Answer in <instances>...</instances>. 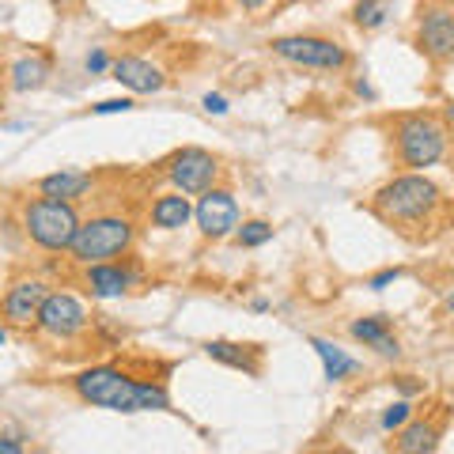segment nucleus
<instances>
[{
  "label": "nucleus",
  "instance_id": "obj_33",
  "mask_svg": "<svg viewBox=\"0 0 454 454\" xmlns=\"http://www.w3.org/2000/svg\"><path fill=\"white\" fill-rule=\"evenodd\" d=\"M447 310H450V315H454V292H450V300H447Z\"/></svg>",
  "mask_w": 454,
  "mask_h": 454
},
{
  "label": "nucleus",
  "instance_id": "obj_6",
  "mask_svg": "<svg viewBox=\"0 0 454 454\" xmlns=\"http://www.w3.org/2000/svg\"><path fill=\"white\" fill-rule=\"evenodd\" d=\"M269 50H273L280 61H292L303 68H322V73H337V68L348 65V50L322 35H280L269 42Z\"/></svg>",
  "mask_w": 454,
  "mask_h": 454
},
{
  "label": "nucleus",
  "instance_id": "obj_15",
  "mask_svg": "<svg viewBox=\"0 0 454 454\" xmlns=\"http://www.w3.org/2000/svg\"><path fill=\"white\" fill-rule=\"evenodd\" d=\"M205 356L216 360V364L235 367V372L258 375V356H262V348H258V345H235V340H208V345H205Z\"/></svg>",
  "mask_w": 454,
  "mask_h": 454
},
{
  "label": "nucleus",
  "instance_id": "obj_26",
  "mask_svg": "<svg viewBox=\"0 0 454 454\" xmlns=\"http://www.w3.org/2000/svg\"><path fill=\"white\" fill-rule=\"evenodd\" d=\"M397 277H402V269H382V273H375L372 280H367V288H372V292H382V288H390Z\"/></svg>",
  "mask_w": 454,
  "mask_h": 454
},
{
  "label": "nucleus",
  "instance_id": "obj_18",
  "mask_svg": "<svg viewBox=\"0 0 454 454\" xmlns=\"http://www.w3.org/2000/svg\"><path fill=\"white\" fill-rule=\"evenodd\" d=\"M46 80H50V57H42V53H27L12 65V91H20V95L38 91Z\"/></svg>",
  "mask_w": 454,
  "mask_h": 454
},
{
  "label": "nucleus",
  "instance_id": "obj_12",
  "mask_svg": "<svg viewBox=\"0 0 454 454\" xmlns=\"http://www.w3.org/2000/svg\"><path fill=\"white\" fill-rule=\"evenodd\" d=\"M110 76L133 95H155V91L167 88L163 68L145 61V57H118V61L110 65Z\"/></svg>",
  "mask_w": 454,
  "mask_h": 454
},
{
  "label": "nucleus",
  "instance_id": "obj_31",
  "mask_svg": "<svg viewBox=\"0 0 454 454\" xmlns=\"http://www.w3.org/2000/svg\"><path fill=\"white\" fill-rule=\"evenodd\" d=\"M250 310H258V315H262V310H269V300H254Z\"/></svg>",
  "mask_w": 454,
  "mask_h": 454
},
{
  "label": "nucleus",
  "instance_id": "obj_24",
  "mask_svg": "<svg viewBox=\"0 0 454 454\" xmlns=\"http://www.w3.org/2000/svg\"><path fill=\"white\" fill-rule=\"evenodd\" d=\"M110 57H106V50H91L88 57H83V68H88L91 76H98V73H110Z\"/></svg>",
  "mask_w": 454,
  "mask_h": 454
},
{
  "label": "nucleus",
  "instance_id": "obj_35",
  "mask_svg": "<svg viewBox=\"0 0 454 454\" xmlns=\"http://www.w3.org/2000/svg\"><path fill=\"white\" fill-rule=\"evenodd\" d=\"M53 4H73V0H53Z\"/></svg>",
  "mask_w": 454,
  "mask_h": 454
},
{
  "label": "nucleus",
  "instance_id": "obj_10",
  "mask_svg": "<svg viewBox=\"0 0 454 454\" xmlns=\"http://www.w3.org/2000/svg\"><path fill=\"white\" fill-rule=\"evenodd\" d=\"M46 295H50L46 280H16L4 300H0V315H4V322H12V325H35Z\"/></svg>",
  "mask_w": 454,
  "mask_h": 454
},
{
  "label": "nucleus",
  "instance_id": "obj_27",
  "mask_svg": "<svg viewBox=\"0 0 454 454\" xmlns=\"http://www.w3.org/2000/svg\"><path fill=\"white\" fill-rule=\"evenodd\" d=\"M201 106H205L208 114H216V118H223V114L231 110V106H227V98H223V95H212V91L201 98Z\"/></svg>",
  "mask_w": 454,
  "mask_h": 454
},
{
  "label": "nucleus",
  "instance_id": "obj_25",
  "mask_svg": "<svg viewBox=\"0 0 454 454\" xmlns=\"http://www.w3.org/2000/svg\"><path fill=\"white\" fill-rule=\"evenodd\" d=\"M91 110L95 114H129L133 110V98H125V95L121 98H103V103H95Z\"/></svg>",
  "mask_w": 454,
  "mask_h": 454
},
{
  "label": "nucleus",
  "instance_id": "obj_23",
  "mask_svg": "<svg viewBox=\"0 0 454 454\" xmlns=\"http://www.w3.org/2000/svg\"><path fill=\"white\" fill-rule=\"evenodd\" d=\"M409 417H413V405H409V402H394L387 413H382V432H402L409 424Z\"/></svg>",
  "mask_w": 454,
  "mask_h": 454
},
{
  "label": "nucleus",
  "instance_id": "obj_1",
  "mask_svg": "<svg viewBox=\"0 0 454 454\" xmlns=\"http://www.w3.org/2000/svg\"><path fill=\"white\" fill-rule=\"evenodd\" d=\"M73 390L95 409L110 413H163L170 409V394L160 382H137L121 367H88L73 379Z\"/></svg>",
  "mask_w": 454,
  "mask_h": 454
},
{
  "label": "nucleus",
  "instance_id": "obj_14",
  "mask_svg": "<svg viewBox=\"0 0 454 454\" xmlns=\"http://www.w3.org/2000/svg\"><path fill=\"white\" fill-rule=\"evenodd\" d=\"M95 186V178L88 175V170H73V167H61L53 170V175L38 178V193L42 197H53V201H80V197H88Z\"/></svg>",
  "mask_w": 454,
  "mask_h": 454
},
{
  "label": "nucleus",
  "instance_id": "obj_21",
  "mask_svg": "<svg viewBox=\"0 0 454 454\" xmlns=\"http://www.w3.org/2000/svg\"><path fill=\"white\" fill-rule=\"evenodd\" d=\"M394 16V0H356V8H352V23L360 27V31H379V27H387Z\"/></svg>",
  "mask_w": 454,
  "mask_h": 454
},
{
  "label": "nucleus",
  "instance_id": "obj_22",
  "mask_svg": "<svg viewBox=\"0 0 454 454\" xmlns=\"http://www.w3.org/2000/svg\"><path fill=\"white\" fill-rule=\"evenodd\" d=\"M235 235H239V247L254 250V247H265L269 239H273V223H265V220H247Z\"/></svg>",
  "mask_w": 454,
  "mask_h": 454
},
{
  "label": "nucleus",
  "instance_id": "obj_2",
  "mask_svg": "<svg viewBox=\"0 0 454 454\" xmlns=\"http://www.w3.org/2000/svg\"><path fill=\"white\" fill-rule=\"evenodd\" d=\"M375 212L379 220H387L397 231H409V227H424L432 220V212L443 205V193L432 178H424L420 170H405V175L390 178L387 186L375 193Z\"/></svg>",
  "mask_w": 454,
  "mask_h": 454
},
{
  "label": "nucleus",
  "instance_id": "obj_13",
  "mask_svg": "<svg viewBox=\"0 0 454 454\" xmlns=\"http://www.w3.org/2000/svg\"><path fill=\"white\" fill-rule=\"evenodd\" d=\"M83 284H88L95 300H121L137 284V273L121 262H91L88 273H83Z\"/></svg>",
  "mask_w": 454,
  "mask_h": 454
},
{
  "label": "nucleus",
  "instance_id": "obj_34",
  "mask_svg": "<svg viewBox=\"0 0 454 454\" xmlns=\"http://www.w3.org/2000/svg\"><path fill=\"white\" fill-rule=\"evenodd\" d=\"M447 118H450V121H454V103H450V110H447Z\"/></svg>",
  "mask_w": 454,
  "mask_h": 454
},
{
  "label": "nucleus",
  "instance_id": "obj_32",
  "mask_svg": "<svg viewBox=\"0 0 454 454\" xmlns=\"http://www.w3.org/2000/svg\"><path fill=\"white\" fill-rule=\"evenodd\" d=\"M4 340H8V330H4V325H0V348H4Z\"/></svg>",
  "mask_w": 454,
  "mask_h": 454
},
{
  "label": "nucleus",
  "instance_id": "obj_30",
  "mask_svg": "<svg viewBox=\"0 0 454 454\" xmlns=\"http://www.w3.org/2000/svg\"><path fill=\"white\" fill-rule=\"evenodd\" d=\"M356 95H364V98H375V91H372V88H367V83H364V80L356 83Z\"/></svg>",
  "mask_w": 454,
  "mask_h": 454
},
{
  "label": "nucleus",
  "instance_id": "obj_17",
  "mask_svg": "<svg viewBox=\"0 0 454 454\" xmlns=\"http://www.w3.org/2000/svg\"><path fill=\"white\" fill-rule=\"evenodd\" d=\"M348 333L356 337V340H364V345H372L379 356H397V352H402L397 337L390 333V322H387V318H379V315H372V318H356V322L348 325Z\"/></svg>",
  "mask_w": 454,
  "mask_h": 454
},
{
  "label": "nucleus",
  "instance_id": "obj_29",
  "mask_svg": "<svg viewBox=\"0 0 454 454\" xmlns=\"http://www.w3.org/2000/svg\"><path fill=\"white\" fill-rule=\"evenodd\" d=\"M235 4L243 8V12H262L265 4H273V0H235Z\"/></svg>",
  "mask_w": 454,
  "mask_h": 454
},
{
  "label": "nucleus",
  "instance_id": "obj_4",
  "mask_svg": "<svg viewBox=\"0 0 454 454\" xmlns=\"http://www.w3.org/2000/svg\"><path fill=\"white\" fill-rule=\"evenodd\" d=\"M80 231V212L73 201H53V197H35L23 205V235L35 247L50 254H65Z\"/></svg>",
  "mask_w": 454,
  "mask_h": 454
},
{
  "label": "nucleus",
  "instance_id": "obj_28",
  "mask_svg": "<svg viewBox=\"0 0 454 454\" xmlns=\"http://www.w3.org/2000/svg\"><path fill=\"white\" fill-rule=\"evenodd\" d=\"M0 454H23L20 439H0Z\"/></svg>",
  "mask_w": 454,
  "mask_h": 454
},
{
  "label": "nucleus",
  "instance_id": "obj_8",
  "mask_svg": "<svg viewBox=\"0 0 454 454\" xmlns=\"http://www.w3.org/2000/svg\"><path fill=\"white\" fill-rule=\"evenodd\" d=\"M38 330L46 337H57V340H73L80 337L83 330H88V310H83V303L76 300V295L68 292H50L46 303H42L38 310Z\"/></svg>",
  "mask_w": 454,
  "mask_h": 454
},
{
  "label": "nucleus",
  "instance_id": "obj_9",
  "mask_svg": "<svg viewBox=\"0 0 454 454\" xmlns=\"http://www.w3.org/2000/svg\"><path fill=\"white\" fill-rule=\"evenodd\" d=\"M193 220L201 227L205 239H227L231 231H239V220H243V212H239V201L231 190H205L201 201L193 205Z\"/></svg>",
  "mask_w": 454,
  "mask_h": 454
},
{
  "label": "nucleus",
  "instance_id": "obj_16",
  "mask_svg": "<svg viewBox=\"0 0 454 454\" xmlns=\"http://www.w3.org/2000/svg\"><path fill=\"white\" fill-rule=\"evenodd\" d=\"M193 220V205H190V197L186 193H163V197H155V205H152V223L160 227V231H178V227H186Z\"/></svg>",
  "mask_w": 454,
  "mask_h": 454
},
{
  "label": "nucleus",
  "instance_id": "obj_11",
  "mask_svg": "<svg viewBox=\"0 0 454 454\" xmlns=\"http://www.w3.org/2000/svg\"><path fill=\"white\" fill-rule=\"evenodd\" d=\"M417 46L424 57H432V61H450L454 57V12H447V8L424 12L420 27H417Z\"/></svg>",
  "mask_w": 454,
  "mask_h": 454
},
{
  "label": "nucleus",
  "instance_id": "obj_20",
  "mask_svg": "<svg viewBox=\"0 0 454 454\" xmlns=\"http://www.w3.org/2000/svg\"><path fill=\"white\" fill-rule=\"evenodd\" d=\"M435 447H439V428L428 420L405 424V428L397 432V443H394V450H402V454H432Z\"/></svg>",
  "mask_w": 454,
  "mask_h": 454
},
{
  "label": "nucleus",
  "instance_id": "obj_5",
  "mask_svg": "<svg viewBox=\"0 0 454 454\" xmlns=\"http://www.w3.org/2000/svg\"><path fill=\"white\" fill-rule=\"evenodd\" d=\"M394 152L405 170L435 167L447 152V125L432 114H405L394 121Z\"/></svg>",
  "mask_w": 454,
  "mask_h": 454
},
{
  "label": "nucleus",
  "instance_id": "obj_19",
  "mask_svg": "<svg viewBox=\"0 0 454 454\" xmlns=\"http://www.w3.org/2000/svg\"><path fill=\"white\" fill-rule=\"evenodd\" d=\"M310 348L318 352V360H322V367H325V379H330V382H340V379H348V375H356V372H360V364L352 360L345 348H337L333 340L310 337Z\"/></svg>",
  "mask_w": 454,
  "mask_h": 454
},
{
  "label": "nucleus",
  "instance_id": "obj_7",
  "mask_svg": "<svg viewBox=\"0 0 454 454\" xmlns=\"http://www.w3.org/2000/svg\"><path fill=\"white\" fill-rule=\"evenodd\" d=\"M167 178L170 186L186 197H201L205 190L216 186L220 178V160L205 148H182L167 160Z\"/></svg>",
  "mask_w": 454,
  "mask_h": 454
},
{
  "label": "nucleus",
  "instance_id": "obj_3",
  "mask_svg": "<svg viewBox=\"0 0 454 454\" xmlns=\"http://www.w3.org/2000/svg\"><path fill=\"white\" fill-rule=\"evenodd\" d=\"M137 243V227L129 216H118V212H98V216L80 220V231L73 239V262L91 265V262H114L121 254H129Z\"/></svg>",
  "mask_w": 454,
  "mask_h": 454
}]
</instances>
